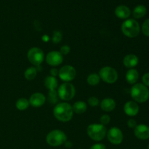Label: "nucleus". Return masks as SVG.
Returning <instances> with one entry per match:
<instances>
[{
    "instance_id": "1",
    "label": "nucleus",
    "mask_w": 149,
    "mask_h": 149,
    "mask_svg": "<svg viewBox=\"0 0 149 149\" xmlns=\"http://www.w3.org/2000/svg\"><path fill=\"white\" fill-rule=\"evenodd\" d=\"M74 114L72 106L67 103H60L55 106L53 115L55 119L62 122H67L71 120Z\"/></svg>"
},
{
    "instance_id": "2",
    "label": "nucleus",
    "mask_w": 149,
    "mask_h": 149,
    "mask_svg": "<svg viewBox=\"0 0 149 149\" xmlns=\"http://www.w3.org/2000/svg\"><path fill=\"white\" fill-rule=\"evenodd\" d=\"M130 95L136 103H145L149 99V90L142 83H136L131 87Z\"/></svg>"
},
{
    "instance_id": "3",
    "label": "nucleus",
    "mask_w": 149,
    "mask_h": 149,
    "mask_svg": "<svg viewBox=\"0 0 149 149\" xmlns=\"http://www.w3.org/2000/svg\"><path fill=\"white\" fill-rule=\"evenodd\" d=\"M122 33L129 38H135L139 35L141 27L139 23L135 19H127L122 23L121 26Z\"/></svg>"
},
{
    "instance_id": "4",
    "label": "nucleus",
    "mask_w": 149,
    "mask_h": 149,
    "mask_svg": "<svg viewBox=\"0 0 149 149\" xmlns=\"http://www.w3.org/2000/svg\"><path fill=\"white\" fill-rule=\"evenodd\" d=\"M88 136L95 141H101L106 136L107 129L101 124H91L87 128Z\"/></svg>"
},
{
    "instance_id": "5",
    "label": "nucleus",
    "mask_w": 149,
    "mask_h": 149,
    "mask_svg": "<svg viewBox=\"0 0 149 149\" xmlns=\"http://www.w3.org/2000/svg\"><path fill=\"white\" fill-rule=\"evenodd\" d=\"M67 141V136L64 132L60 130H54L49 132L46 137V141L50 146L57 147L64 144Z\"/></svg>"
},
{
    "instance_id": "6",
    "label": "nucleus",
    "mask_w": 149,
    "mask_h": 149,
    "mask_svg": "<svg viewBox=\"0 0 149 149\" xmlns=\"http://www.w3.org/2000/svg\"><path fill=\"white\" fill-rule=\"evenodd\" d=\"M58 95L61 100L68 101L74 98L76 95V89L74 84L70 82H64L58 88Z\"/></svg>"
},
{
    "instance_id": "7",
    "label": "nucleus",
    "mask_w": 149,
    "mask_h": 149,
    "mask_svg": "<svg viewBox=\"0 0 149 149\" xmlns=\"http://www.w3.org/2000/svg\"><path fill=\"white\" fill-rule=\"evenodd\" d=\"M100 79L107 84H113L118 79V73L116 69L110 66L103 67L98 74Z\"/></svg>"
},
{
    "instance_id": "8",
    "label": "nucleus",
    "mask_w": 149,
    "mask_h": 149,
    "mask_svg": "<svg viewBox=\"0 0 149 149\" xmlns=\"http://www.w3.org/2000/svg\"><path fill=\"white\" fill-rule=\"evenodd\" d=\"M27 58L29 62L34 66L41 65L45 61V53L39 47H32L27 53Z\"/></svg>"
},
{
    "instance_id": "9",
    "label": "nucleus",
    "mask_w": 149,
    "mask_h": 149,
    "mask_svg": "<svg viewBox=\"0 0 149 149\" xmlns=\"http://www.w3.org/2000/svg\"><path fill=\"white\" fill-rule=\"evenodd\" d=\"M76 76L77 71L72 65H65L58 71V77L64 82H70L75 79Z\"/></svg>"
},
{
    "instance_id": "10",
    "label": "nucleus",
    "mask_w": 149,
    "mask_h": 149,
    "mask_svg": "<svg viewBox=\"0 0 149 149\" xmlns=\"http://www.w3.org/2000/svg\"><path fill=\"white\" fill-rule=\"evenodd\" d=\"M108 140L113 145H119L122 143L124 139V135L122 131L116 127H113L106 133Z\"/></svg>"
},
{
    "instance_id": "11",
    "label": "nucleus",
    "mask_w": 149,
    "mask_h": 149,
    "mask_svg": "<svg viewBox=\"0 0 149 149\" xmlns=\"http://www.w3.org/2000/svg\"><path fill=\"white\" fill-rule=\"evenodd\" d=\"M47 63L51 66H58L63 61V55L59 51H51L45 57Z\"/></svg>"
},
{
    "instance_id": "12",
    "label": "nucleus",
    "mask_w": 149,
    "mask_h": 149,
    "mask_svg": "<svg viewBox=\"0 0 149 149\" xmlns=\"http://www.w3.org/2000/svg\"><path fill=\"white\" fill-rule=\"evenodd\" d=\"M134 134L137 138L142 141L149 139V126L146 125H138L134 129Z\"/></svg>"
},
{
    "instance_id": "13",
    "label": "nucleus",
    "mask_w": 149,
    "mask_h": 149,
    "mask_svg": "<svg viewBox=\"0 0 149 149\" xmlns=\"http://www.w3.org/2000/svg\"><path fill=\"white\" fill-rule=\"evenodd\" d=\"M30 106L35 108H39L43 106L46 101L45 95L41 93H35L31 95L29 100Z\"/></svg>"
},
{
    "instance_id": "14",
    "label": "nucleus",
    "mask_w": 149,
    "mask_h": 149,
    "mask_svg": "<svg viewBox=\"0 0 149 149\" xmlns=\"http://www.w3.org/2000/svg\"><path fill=\"white\" fill-rule=\"evenodd\" d=\"M140 110L139 106L135 101H127L124 106V111L127 116H135L138 113Z\"/></svg>"
},
{
    "instance_id": "15",
    "label": "nucleus",
    "mask_w": 149,
    "mask_h": 149,
    "mask_svg": "<svg viewBox=\"0 0 149 149\" xmlns=\"http://www.w3.org/2000/svg\"><path fill=\"white\" fill-rule=\"evenodd\" d=\"M100 108L103 111L111 112L113 111L116 108V102L111 97H106L103 99L100 103Z\"/></svg>"
},
{
    "instance_id": "16",
    "label": "nucleus",
    "mask_w": 149,
    "mask_h": 149,
    "mask_svg": "<svg viewBox=\"0 0 149 149\" xmlns=\"http://www.w3.org/2000/svg\"><path fill=\"white\" fill-rule=\"evenodd\" d=\"M139 63V59L137 55L134 54H129L127 55L123 59V64L125 67L128 68H134L136 65H138Z\"/></svg>"
},
{
    "instance_id": "17",
    "label": "nucleus",
    "mask_w": 149,
    "mask_h": 149,
    "mask_svg": "<svg viewBox=\"0 0 149 149\" xmlns=\"http://www.w3.org/2000/svg\"><path fill=\"white\" fill-rule=\"evenodd\" d=\"M115 15L117 17L120 19H128L130 16L131 11L128 7L125 5H119L115 9Z\"/></svg>"
},
{
    "instance_id": "18",
    "label": "nucleus",
    "mask_w": 149,
    "mask_h": 149,
    "mask_svg": "<svg viewBox=\"0 0 149 149\" xmlns=\"http://www.w3.org/2000/svg\"><path fill=\"white\" fill-rule=\"evenodd\" d=\"M125 78H126L128 84L133 85V84H136L139 79V73L135 68H130L127 71Z\"/></svg>"
},
{
    "instance_id": "19",
    "label": "nucleus",
    "mask_w": 149,
    "mask_h": 149,
    "mask_svg": "<svg viewBox=\"0 0 149 149\" xmlns=\"http://www.w3.org/2000/svg\"><path fill=\"white\" fill-rule=\"evenodd\" d=\"M45 86L49 91L51 90H56L58 87V79L56 77H52V76H48L45 79Z\"/></svg>"
},
{
    "instance_id": "20",
    "label": "nucleus",
    "mask_w": 149,
    "mask_h": 149,
    "mask_svg": "<svg viewBox=\"0 0 149 149\" xmlns=\"http://www.w3.org/2000/svg\"><path fill=\"white\" fill-rule=\"evenodd\" d=\"M71 106H72L73 111L77 114H81L84 113L87 109V105L86 104L85 102L81 101V100L77 101Z\"/></svg>"
},
{
    "instance_id": "21",
    "label": "nucleus",
    "mask_w": 149,
    "mask_h": 149,
    "mask_svg": "<svg viewBox=\"0 0 149 149\" xmlns=\"http://www.w3.org/2000/svg\"><path fill=\"white\" fill-rule=\"evenodd\" d=\"M146 13L147 9L146 6L143 5V4H140V5L136 6L134 8L133 12H132V15L135 18L140 19L146 15Z\"/></svg>"
},
{
    "instance_id": "22",
    "label": "nucleus",
    "mask_w": 149,
    "mask_h": 149,
    "mask_svg": "<svg viewBox=\"0 0 149 149\" xmlns=\"http://www.w3.org/2000/svg\"><path fill=\"white\" fill-rule=\"evenodd\" d=\"M37 72L38 71L36 70L35 66L29 67V68H28L25 71L24 77L27 80H29V81H31V80L34 79L36 78V75H37Z\"/></svg>"
},
{
    "instance_id": "23",
    "label": "nucleus",
    "mask_w": 149,
    "mask_h": 149,
    "mask_svg": "<svg viewBox=\"0 0 149 149\" xmlns=\"http://www.w3.org/2000/svg\"><path fill=\"white\" fill-rule=\"evenodd\" d=\"M100 80L101 79H100V77L96 73H93V74H89V76L87 78V81L88 84L90 86H93V87L97 85L100 83Z\"/></svg>"
},
{
    "instance_id": "24",
    "label": "nucleus",
    "mask_w": 149,
    "mask_h": 149,
    "mask_svg": "<svg viewBox=\"0 0 149 149\" xmlns=\"http://www.w3.org/2000/svg\"><path fill=\"white\" fill-rule=\"evenodd\" d=\"M30 106L29 104V100H27L25 97H21V98H19L17 100L15 103V106L19 111H25L29 108V106Z\"/></svg>"
},
{
    "instance_id": "25",
    "label": "nucleus",
    "mask_w": 149,
    "mask_h": 149,
    "mask_svg": "<svg viewBox=\"0 0 149 149\" xmlns=\"http://www.w3.org/2000/svg\"><path fill=\"white\" fill-rule=\"evenodd\" d=\"M58 97H58V92L56 90H51L48 93V100H49V103H52V104L57 103Z\"/></svg>"
},
{
    "instance_id": "26",
    "label": "nucleus",
    "mask_w": 149,
    "mask_h": 149,
    "mask_svg": "<svg viewBox=\"0 0 149 149\" xmlns=\"http://www.w3.org/2000/svg\"><path fill=\"white\" fill-rule=\"evenodd\" d=\"M63 38V34L61 31H55L52 33V41L53 42V43L58 44L59 42H61V39Z\"/></svg>"
},
{
    "instance_id": "27",
    "label": "nucleus",
    "mask_w": 149,
    "mask_h": 149,
    "mask_svg": "<svg viewBox=\"0 0 149 149\" xmlns=\"http://www.w3.org/2000/svg\"><path fill=\"white\" fill-rule=\"evenodd\" d=\"M87 103L92 107H96V106H97L100 104V101H99L98 98L95 97V96H92V97H89Z\"/></svg>"
},
{
    "instance_id": "28",
    "label": "nucleus",
    "mask_w": 149,
    "mask_h": 149,
    "mask_svg": "<svg viewBox=\"0 0 149 149\" xmlns=\"http://www.w3.org/2000/svg\"><path fill=\"white\" fill-rule=\"evenodd\" d=\"M141 30H142L143 33L145 36H148L149 37V18L146 20L145 21H144V23H143Z\"/></svg>"
},
{
    "instance_id": "29",
    "label": "nucleus",
    "mask_w": 149,
    "mask_h": 149,
    "mask_svg": "<svg viewBox=\"0 0 149 149\" xmlns=\"http://www.w3.org/2000/svg\"><path fill=\"white\" fill-rule=\"evenodd\" d=\"M111 121V117L108 114H103L100 116V124L103 125H107L108 124H109Z\"/></svg>"
},
{
    "instance_id": "30",
    "label": "nucleus",
    "mask_w": 149,
    "mask_h": 149,
    "mask_svg": "<svg viewBox=\"0 0 149 149\" xmlns=\"http://www.w3.org/2000/svg\"><path fill=\"white\" fill-rule=\"evenodd\" d=\"M70 51H71V48L68 45H63L61 47L59 52L62 54L63 55H67L68 54H69Z\"/></svg>"
},
{
    "instance_id": "31",
    "label": "nucleus",
    "mask_w": 149,
    "mask_h": 149,
    "mask_svg": "<svg viewBox=\"0 0 149 149\" xmlns=\"http://www.w3.org/2000/svg\"><path fill=\"white\" fill-rule=\"evenodd\" d=\"M142 81L144 85L146 86L147 87H149V72L143 74L142 77Z\"/></svg>"
},
{
    "instance_id": "32",
    "label": "nucleus",
    "mask_w": 149,
    "mask_h": 149,
    "mask_svg": "<svg viewBox=\"0 0 149 149\" xmlns=\"http://www.w3.org/2000/svg\"><path fill=\"white\" fill-rule=\"evenodd\" d=\"M127 126H128V127L129 128H131V129H132V128H133V129H135V127L137 126V122H136V120H135V119H130L129 120L127 121Z\"/></svg>"
},
{
    "instance_id": "33",
    "label": "nucleus",
    "mask_w": 149,
    "mask_h": 149,
    "mask_svg": "<svg viewBox=\"0 0 149 149\" xmlns=\"http://www.w3.org/2000/svg\"><path fill=\"white\" fill-rule=\"evenodd\" d=\"M90 149H106V147L103 143H95L92 146Z\"/></svg>"
},
{
    "instance_id": "34",
    "label": "nucleus",
    "mask_w": 149,
    "mask_h": 149,
    "mask_svg": "<svg viewBox=\"0 0 149 149\" xmlns=\"http://www.w3.org/2000/svg\"><path fill=\"white\" fill-rule=\"evenodd\" d=\"M49 74H50V76L54 77H56L57 76H58V70L57 68H52V69L49 71Z\"/></svg>"
},
{
    "instance_id": "35",
    "label": "nucleus",
    "mask_w": 149,
    "mask_h": 149,
    "mask_svg": "<svg viewBox=\"0 0 149 149\" xmlns=\"http://www.w3.org/2000/svg\"><path fill=\"white\" fill-rule=\"evenodd\" d=\"M64 144H65V146L66 147V148H71V147H72V145H73L72 143L69 141H66L65 143H64Z\"/></svg>"
},
{
    "instance_id": "36",
    "label": "nucleus",
    "mask_w": 149,
    "mask_h": 149,
    "mask_svg": "<svg viewBox=\"0 0 149 149\" xmlns=\"http://www.w3.org/2000/svg\"><path fill=\"white\" fill-rule=\"evenodd\" d=\"M148 149H149V144H148Z\"/></svg>"
}]
</instances>
